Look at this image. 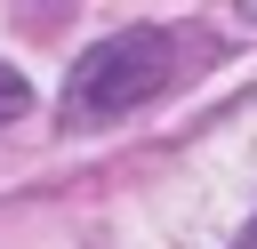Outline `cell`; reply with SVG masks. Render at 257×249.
Masks as SVG:
<instances>
[{
	"mask_svg": "<svg viewBox=\"0 0 257 249\" xmlns=\"http://www.w3.org/2000/svg\"><path fill=\"white\" fill-rule=\"evenodd\" d=\"M241 8H249V16H257V0H241Z\"/></svg>",
	"mask_w": 257,
	"mask_h": 249,
	"instance_id": "cell-3",
	"label": "cell"
},
{
	"mask_svg": "<svg viewBox=\"0 0 257 249\" xmlns=\"http://www.w3.org/2000/svg\"><path fill=\"white\" fill-rule=\"evenodd\" d=\"M24 104H32V88H24V80H16V72H8V64H0V120H16V112H24Z\"/></svg>",
	"mask_w": 257,
	"mask_h": 249,
	"instance_id": "cell-2",
	"label": "cell"
},
{
	"mask_svg": "<svg viewBox=\"0 0 257 249\" xmlns=\"http://www.w3.org/2000/svg\"><path fill=\"white\" fill-rule=\"evenodd\" d=\"M161 80H169V40H161L153 24H128V32L96 40V48L72 64V80H64V129L112 120V112L145 104Z\"/></svg>",
	"mask_w": 257,
	"mask_h": 249,
	"instance_id": "cell-1",
	"label": "cell"
}]
</instances>
